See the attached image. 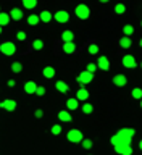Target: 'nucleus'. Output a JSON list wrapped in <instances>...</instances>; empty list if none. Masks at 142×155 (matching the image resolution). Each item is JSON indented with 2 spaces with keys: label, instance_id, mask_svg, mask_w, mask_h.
<instances>
[{
  "label": "nucleus",
  "instance_id": "nucleus-15",
  "mask_svg": "<svg viewBox=\"0 0 142 155\" xmlns=\"http://www.w3.org/2000/svg\"><path fill=\"white\" fill-rule=\"evenodd\" d=\"M61 41H63V44H66V42H74V32L70 31V29L63 31V32H61Z\"/></svg>",
  "mask_w": 142,
  "mask_h": 155
},
{
  "label": "nucleus",
  "instance_id": "nucleus-2",
  "mask_svg": "<svg viewBox=\"0 0 142 155\" xmlns=\"http://www.w3.org/2000/svg\"><path fill=\"white\" fill-rule=\"evenodd\" d=\"M66 139L73 144H81V140L84 139V136H82V131H79V129H70L66 134Z\"/></svg>",
  "mask_w": 142,
  "mask_h": 155
},
{
  "label": "nucleus",
  "instance_id": "nucleus-40",
  "mask_svg": "<svg viewBox=\"0 0 142 155\" xmlns=\"http://www.w3.org/2000/svg\"><path fill=\"white\" fill-rule=\"evenodd\" d=\"M139 149H140V150H142V139H140V140H139Z\"/></svg>",
  "mask_w": 142,
  "mask_h": 155
},
{
  "label": "nucleus",
  "instance_id": "nucleus-6",
  "mask_svg": "<svg viewBox=\"0 0 142 155\" xmlns=\"http://www.w3.org/2000/svg\"><path fill=\"white\" fill-rule=\"evenodd\" d=\"M113 149L118 155H133V145L131 144H120V145H115Z\"/></svg>",
  "mask_w": 142,
  "mask_h": 155
},
{
  "label": "nucleus",
  "instance_id": "nucleus-28",
  "mask_svg": "<svg viewBox=\"0 0 142 155\" xmlns=\"http://www.w3.org/2000/svg\"><path fill=\"white\" fill-rule=\"evenodd\" d=\"M87 52H89V55H99L100 47L97 45V44H91V45L87 47Z\"/></svg>",
  "mask_w": 142,
  "mask_h": 155
},
{
  "label": "nucleus",
  "instance_id": "nucleus-16",
  "mask_svg": "<svg viewBox=\"0 0 142 155\" xmlns=\"http://www.w3.org/2000/svg\"><path fill=\"white\" fill-rule=\"evenodd\" d=\"M39 19H41L42 23H50L53 19V13H50L48 10H44V12L39 13Z\"/></svg>",
  "mask_w": 142,
  "mask_h": 155
},
{
  "label": "nucleus",
  "instance_id": "nucleus-5",
  "mask_svg": "<svg viewBox=\"0 0 142 155\" xmlns=\"http://www.w3.org/2000/svg\"><path fill=\"white\" fill-rule=\"evenodd\" d=\"M92 79H94V74H91V73H87V71H81L79 74H78V78H76V81L79 82L81 86H87V84H91Z\"/></svg>",
  "mask_w": 142,
  "mask_h": 155
},
{
  "label": "nucleus",
  "instance_id": "nucleus-27",
  "mask_svg": "<svg viewBox=\"0 0 142 155\" xmlns=\"http://www.w3.org/2000/svg\"><path fill=\"white\" fill-rule=\"evenodd\" d=\"M23 7L28 10H32L37 7V0H23Z\"/></svg>",
  "mask_w": 142,
  "mask_h": 155
},
{
  "label": "nucleus",
  "instance_id": "nucleus-41",
  "mask_svg": "<svg viewBox=\"0 0 142 155\" xmlns=\"http://www.w3.org/2000/svg\"><path fill=\"white\" fill-rule=\"evenodd\" d=\"M139 45H140V47H142V39H140V41H139Z\"/></svg>",
  "mask_w": 142,
  "mask_h": 155
},
{
  "label": "nucleus",
  "instance_id": "nucleus-26",
  "mask_svg": "<svg viewBox=\"0 0 142 155\" xmlns=\"http://www.w3.org/2000/svg\"><path fill=\"white\" fill-rule=\"evenodd\" d=\"M123 34L126 37H131L134 34V28H133V24H124L123 26Z\"/></svg>",
  "mask_w": 142,
  "mask_h": 155
},
{
  "label": "nucleus",
  "instance_id": "nucleus-33",
  "mask_svg": "<svg viewBox=\"0 0 142 155\" xmlns=\"http://www.w3.org/2000/svg\"><path fill=\"white\" fill-rule=\"evenodd\" d=\"M61 124H53L52 128H50V133L53 134V136H60L61 134Z\"/></svg>",
  "mask_w": 142,
  "mask_h": 155
},
{
  "label": "nucleus",
  "instance_id": "nucleus-3",
  "mask_svg": "<svg viewBox=\"0 0 142 155\" xmlns=\"http://www.w3.org/2000/svg\"><path fill=\"white\" fill-rule=\"evenodd\" d=\"M0 52L3 53V55H7V57H12L15 55V52H16V45H15L13 42H2L0 44Z\"/></svg>",
  "mask_w": 142,
  "mask_h": 155
},
{
  "label": "nucleus",
  "instance_id": "nucleus-46",
  "mask_svg": "<svg viewBox=\"0 0 142 155\" xmlns=\"http://www.w3.org/2000/svg\"><path fill=\"white\" fill-rule=\"evenodd\" d=\"M0 12H2V8H0Z\"/></svg>",
  "mask_w": 142,
  "mask_h": 155
},
{
  "label": "nucleus",
  "instance_id": "nucleus-32",
  "mask_svg": "<svg viewBox=\"0 0 142 155\" xmlns=\"http://www.w3.org/2000/svg\"><path fill=\"white\" fill-rule=\"evenodd\" d=\"M32 48L34 50H42L44 48V41H41V39H34L32 41Z\"/></svg>",
  "mask_w": 142,
  "mask_h": 155
},
{
  "label": "nucleus",
  "instance_id": "nucleus-42",
  "mask_svg": "<svg viewBox=\"0 0 142 155\" xmlns=\"http://www.w3.org/2000/svg\"><path fill=\"white\" fill-rule=\"evenodd\" d=\"M137 66H140V68H142V61H140V63H139V65H137Z\"/></svg>",
  "mask_w": 142,
  "mask_h": 155
},
{
  "label": "nucleus",
  "instance_id": "nucleus-18",
  "mask_svg": "<svg viewBox=\"0 0 142 155\" xmlns=\"http://www.w3.org/2000/svg\"><path fill=\"white\" fill-rule=\"evenodd\" d=\"M36 89H37V84L34 81H28L24 84V92L26 94H36Z\"/></svg>",
  "mask_w": 142,
  "mask_h": 155
},
{
  "label": "nucleus",
  "instance_id": "nucleus-1",
  "mask_svg": "<svg viewBox=\"0 0 142 155\" xmlns=\"http://www.w3.org/2000/svg\"><path fill=\"white\" fill-rule=\"evenodd\" d=\"M74 15L79 19H87L91 16V8L87 7L86 3H79V5H76V8H74Z\"/></svg>",
  "mask_w": 142,
  "mask_h": 155
},
{
  "label": "nucleus",
  "instance_id": "nucleus-4",
  "mask_svg": "<svg viewBox=\"0 0 142 155\" xmlns=\"http://www.w3.org/2000/svg\"><path fill=\"white\" fill-rule=\"evenodd\" d=\"M53 19L60 24H65V23L70 21V13H68L66 10H58V12L53 13Z\"/></svg>",
  "mask_w": 142,
  "mask_h": 155
},
{
  "label": "nucleus",
  "instance_id": "nucleus-29",
  "mask_svg": "<svg viewBox=\"0 0 142 155\" xmlns=\"http://www.w3.org/2000/svg\"><path fill=\"white\" fill-rule=\"evenodd\" d=\"M81 145L84 147L86 150H91L92 147H94V142H92V139H87V137H84L81 140Z\"/></svg>",
  "mask_w": 142,
  "mask_h": 155
},
{
  "label": "nucleus",
  "instance_id": "nucleus-30",
  "mask_svg": "<svg viewBox=\"0 0 142 155\" xmlns=\"http://www.w3.org/2000/svg\"><path fill=\"white\" fill-rule=\"evenodd\" d=\"M131 95H133V99L140 100L142 99V89H140V87H134V89L131 91Z\"/></svg>",
  "mask_w": 142,
  "mask_h": 155
},
{
  "label": "nucleus",
  "instance_id": "nucleus-25",
  "mask_svg": "<svg viewBox=\"0 0 142 155\" xmlns=\"http://www.w3.org/2000/svg\"><path fill=\"white\" fill-rule=\"evenodd\" d=\"M81 110H82V113H84V115H91L92 111H94V105L89 104V102H86V104L81 107Z\"/></svg>",
  "mask_w": 142,
  "mask_h": 155
},
{
  "label": "nucleus",
  "instance_id": "nucleus-23",
  "mask_svg": "<svg viewBox=\"0 0 142 155\" xmlns=\"http://www.w3.org/2000/svg\"><path fill=\"white\" fill-rule=\"evenodd\" d=\"M8 23H10V16H8V13H5V12H0V28L7 26Z\"/></svg>",
  "mask_w": 142,
  "mask_h": 155
},
{
  "label": "nucleus",
  "instance_id": "nucleus-31",
  "mask_svg": "<svg viewBox=\"0 0 142 155\" xmlns=\"http://www.w3.org/2000/svg\"><path fill=\"white\" fill-rule=\"evenodd\" d=\"M115 13L116 15H124L126 13V5L124 3H116L115 5Z\"/></svg>",
  "mask_w": 142,
  "mask_h": 155
},
{
  "label": "nucleus",
  "instance_id": "nucleus-17",
  "mask_svg": "<svg viewBox=\"0 0 142 155\" xmlns=\"http://www.w3.org/2000/svg\"><path fill=\"white\" fill-rule=\"evenodd\" d=\"M63 52L66 53V55H71V53H74L76 52V44L74 42H66V44H63Z\"/></svg>",
  "mask_w": 142,
  "mask_h": 155
},
{
  "label": "nucleus",
  "instance_id": "nucleus-14",
  "mask_svg": "<svg viewBox=\"0 0 142 155\" xmlns=\"http://www.w3.org/2000/svg\"><path fill=\"white\" fill-rule=\"evenodd\" d=\"M58 118H60L61 123H71V121H73V116H71V113L68 110L58 111Z\"/></svg>",
  "mask_w": 142,
  "mask_h": 155
},
{
  "label": "nucleus",
  "instance_id": "nucleus-39",
  "mask_svg": "<svg viewBox=\"0 0 142 155\" xmlns=\"http://www.w3.org/2000/svg\"><path fill=\"white\" fill-rule=\"evenodd\" d=\"M7 86H8V87H15V86H16V81H15V79H8Z\"/></svg>",
  "mask_w": 142,
  "mask_h": 155
},
{
  "label": "nucleus",
  "instance_id": "nucleus-24",
  "mask_svg": "<svg viewBox=\"0 0 142 155\" xmlns=\"http://www.w3.org/2000/svg\"><path fill=\"white\" fill-rule=\"evenodd\" d=\"M39 23H41L39 15H29V16H28V24H31V26H37Z\"/></svg>",
  "mask_w": 142,
  "mask_h": 155
},
{
  "label": "nucleus",
  "instance_id": "nucleus-34",
  "mask_svg": "<svg viewBox=\"0 0 142 155\" xmlns=\"http://www.w3.org/2000/svg\"><path fill=\"white\" fill-rule=\"evenodd\" d=\"M12 71L13 73H21L23 71V65L19 61H13L12 63Z\"/></svg>",
  "mask_w": 142,
  "mask_h": 155
},
{
  "label": "nucleus",
  "instance_id": "nucleus-35",
  "mask_svg": "<svg viewBox=\"0 0 142 155\" xmlns=\"http://www.w3.org/2000/svg\"><path fill=\"white\" fill-rule=\"evenodd\" d=\"M86 71H87V73H91V74H95L97 65H95V63H87V65H86Z\"/></svg>",
  "mask_w": 142,
  "mask_h": 155
},
{
  "label": "nucleus",
  "instance_id": "nucleus-9",
  "mask_svg": "<svg viewBox=\"0 0 142 155\" xmlns=\"http://www.w3.org/2000/svg\"><path fill=\"white\" fill-rule=\"evenodd\" d=\"M0 108H3V110H7V111H15V110H16V100L5 99V100L0 102Z\"/></svg>",
  "mask_w": 142,
  "mask_h": 155
},
{
  "label": "nucleus",
  "instance_id": "nucleus-12",
  "mask_svg": "<svg viewBox=\"0 0 142 155\" xmlns=\"http://www.w3.org/2000/svg\"><path fill=\"white\" fill-rule=\"evenodd\" d=\"M74 99L78 100V102H86L87 99H89V91L86 89V87H79L78 89V92H76V97Z\"/></svg>",
  "mask_w": 142,
  "mask_h": 155
},
{
  "label": "nucleus",
  "instance_id": "nucleus-10",
  "mask_svg": "<svg viewBox=\"0 0 142 155\" xmlns=\"http://www.w3.org/2000/svg\"><path fill=\"white\" fill-rule=\"evenodd\" d=\"M113 84L116 87H124L126 84H128V78H126V74H123V73H118V74L113 76Z\"/></svg>",
  "mask_w": 142,
  "mask_h": 155
},
{
  "label": "nucleus",
  "instance_id": "nucleus-20",
  "mask_svg": "<svg viewBox=\"0 0 142 155\" xmlns=\"http://www.w3.org/2000/svg\"><path fill=\"white\" fill-rule=\"evenodd\" d=\"M78 107H79V102H78L74 97H73V99H68V100H66V110H68V111L78 110Z\"/></svg>",
  "mask_w": 142,
  "mask_h": 155
},
{
  "label": "nucleus",
  "instance_id": "nucleus-22",
  "mask_svg": "<svg viewBox=\"0 0 142 155\" xmlns=\"http://www.w3.org/2000/svg\"><path fill=\"white\" fill-rule=\"evenodd\" d=\"M133 45V41H131V37H126V36H123L120 39V47L121 48H124V50H128V48Z\"/></svg>",
  "mask_w": 142,
  "mask_h": 155
},
{
  "label": "nucleus",
  "instance_id": "nucleus-43",
  "mask_svg": "<svg viewBox=\"0 0 142 155\" xmlns=\"http://www.w3.org/2000/svg\"><path fill=\"white\" fill-rule=\"evenodd\" d=\"M2 31H3V28H0V34H2Z\"/></svg>",
  "mask_w": 142,
  "mask_h": 155
},
{
  "label": "nucleus",
  "instance_id": "nucleus-36",
  "mask_svg": "<svg viewBox=\"0 0 142 155\" xmlns=\"http://www.w3.org/2000/svg\"><path fill=\"white\" fill-rule=\"evenodd\" d=\"M36 95H39V97L45 95V87H44V86H37V89H36Z\"/></svg>",
  "mask_w": 142,
  "mask_h": 155
},
{
  "label": "nucleus",
  "instance_id": "nucleus-11",
  "mask_svg": "<svg viewBox=\"0 0 142 155\" xmlns=\"http://www.w3.org/2000/svg\"><path fill=\"white\" fill-rule=\"evenodd\" d=\"M116 134L123 136V137H128V139H133L136 136V129L134 128H121V129L116 131Z\"/></svg>",
  "mask_w": 142,
  "mask_h": 155
},
{
  "label": "nucleus",
  "instance_id": "nucleus-38",
  "mask_svg": "<svg viewBox=\"0 0 142 155\" xmlns=\"http://www.w3.org/2000/svg\"><path fill=\"white\" fill-rule=\"evenodd\" d=\"M34 116H36L37 120H41L42 116H44V110H42V108H37L36 111H34Z\"/></svg>",
  "mask_w": 142,
  "mask_h": 155
},
{
  "label": "nucleus",
  "instance_id": "nucleus-13",
  "mask_svg": "<svg viewBox=\"0 0 142 155\" xmlns=\"http://www.w3.org/2000/svg\"><path fill=\"white\" fill-rule=\"evenodd\" d=\"M10 19H15V21H19V19H23V10L21 8H12V12L8 13Z\"/></svg>",
  "mask_w": 142,
  "mask_h": 155
},
{
  "label": "nucleus",
  "instance_id": "nucleus-21",
  "mask_svg": "<svg viewBox=\"0 0 142 155\" xmlns=\"http://www.w3.org/2000/svg\"><path fill=\"white\" fill-rule=\"evenodd\" d=\"M42 74H44V78H47V79H52V78H55V68L53 66H45L42 70Z\"/></svg>",
  "mask_w": 142,
  "mask_h": 155
},
{
  "label": "nucleus",
  "instance_id": "nucleus-19",
  "mask_svg": "<svg viewBox=\"0 0 142 155\" xmlns=\"http://www.w3.org/2000/svg\"><path fill=\"white\" fill-rule=\"evenodd\" d=\"M55 87H57L58 92H61V94H66V92L70 91V86H68L65 81H57L55 82Z\"/></svg>",
  "mask_w": 142,
  "mask_h": 155
},
{
  "label": "nucleus",
  "instance_id": "nucleus-44",
  "mask_svg": "<svg viewBox=\"0 0 142 155\" xmlns=\"http://www.w3.org/2000/svg\"><path fill=\"white\" fill-rule=\"evenodd\" d=\"M140 108H142V99H140Z\"/></svg>",
  "mask_w": 142,
  "mask_h": 155
},
{
  "label": "nucleus",
  "instance_id": "nucleus-47",
  "mask_svg": "<svg viewBox=\"0 0 142 155\" xmlns=\"http://www.w3.org/2000/svg\"><path fill=\"white\" fill-rule=\"evenodd\" d=\"M89 155H91V153H89Z\"/></svg>",
  "mask_w": 142,
  "mask_h": 155
},
{
  "label": "nucleus",
  "instance_id": "nucleus-8",
  "mask_svg": "<svg viewBox=\"0 0 142 155\" xmlns=\"http://www.w3.org/2000/svg\"><path fill=\"white\" fill-rule=\"evenodd\" d=\"M95 65H97V70H102V71H108L110 70V60H108V58H107L105 55H100L99 58H97V63H95Z\"/></svg>",
  "mask_w": 142,
  "mask_h": 155
},
{
  "label": "nucleus",
  "instance_id": "nucleus-7",
  "mask_svg": "<svg viewBox=\"0 0 142 155\" xmlns=\"http://www.w3.org/2000/svg\"><path fill=\"white\" fill-rule=\"evenodd\" d=\"M123 66L128 68V70H134V68H137V61H136L134 55L126 53V55L123 57Z\"/></svg>",
  "mask_w": 142,
  "mask_h": 155
},
{
  "label": "nucleus",
  "instance_id": "nucleus-37",
  "mask_svg": "<svg viewBox=\"0 0 142 155\" xmlns=\"http://www.w3.org/2000/svg\"><path fill=\"white\" fill-rule=\"evenodd\" d=\"M16 39H18V41H26V32H24V31H18L16 32Z\"/></svg>",
  "mask_w": 142,
  "mask_h": 155
},
{
  "label": "nucleus",
  "instance_id": "nucleus-45",
  "mask_svg": "<svg viewBox=\"0 0 142 155\" xmlns=\"http://www.w3.org/2000/svg\"><path fill=\"white\" fill-rule=\"evenodd\" d=\"M140 28H142V19H140Z\"/></svg>",
  "mask_w": 142,
  "mask_h": 155
}]
</instances>
